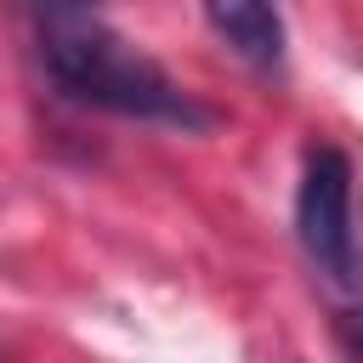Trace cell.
Segmentation results:
<instances>
[{
	"label": "cell",
	"instance_id": "obj_2",
	"mask_svg": "<svg viewBox=\"0 0 363 363\" xmlns=\"http://www.w3.org/2000/svg\"><path fill=\"white\" fill-rule=\"evenodd\" d=\"M295 233L306 261L340 284L357 289L363 284V250H357V227H352V159L335 142L306 147L301 159V187H295Z\"/></svg>",
	"mask_w": 363,
	"mask_h": 363
},
{
	"label": "cell",
	"instance_id": "obj_1",
	"mask_svg": "<svg viewBox=\"0 0 363 363\" xmlns=\"http://www.w3.org/2000/svg\"><path fill=\"white\" fill-rule=\"evenodd\" d=\"M40 62L51 85L85 108L147 119V125H182V130H210L216 113L193 102L153 57H142L108 17L85 6H45L40 11Z\"/></svg>",
	"mask_w": 363,
	"mask_h": 363
},
{
	"label": "cell",
	"instance_id": "obj_3",
	"mask_svg": "<svg viewBox=\"0 0 363 363\" xmlns=\"http://www.w3.org/2000/svg\"><path fill=\"white\" fill-rule=\"evenodd\" d=\"M204 23L233 45V57H244L250 68H278L284 62V17L272 6L255 0H227V6H204Z\"/></svg>",
	"mask_w": 363,
	"mask_h": 363
},
{
	"label": "cell",
	"instance_id": "obj_4",
	"mask_svg": "<svg viewBox=\"0 0 363 363\" xmlns=\"http://www.w3.org/2000/svg\"><path fill=\"white\" fill-rule=\"evenodd\" d=\"M335 335H340L346 357H352V363H363V312H340V318H335Z\"/></svg>",
	"mask_w": 363,
	"mask_h": 363
}]
</instances>
